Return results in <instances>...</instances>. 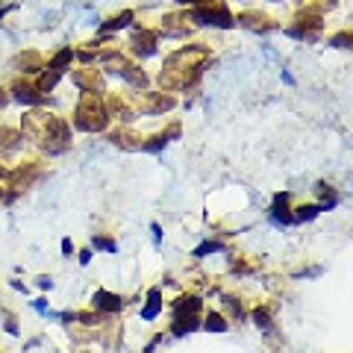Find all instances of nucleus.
<instances>
[{
  "mask_svg": "<svg viewBox=\"0 0 353 353\" xmlns=\"http://www.w3.org/2000/svg\"><path fill=\"white\" fill-rule=\"evenodd\" d=\"M189 18L194 27H218V30H230L236 27V18L230 12L227 3H206V6H192L189 9Z\"/></svg>",
  "mask_w": 353,
  "mask_h": 353,
  "instance_id": "nucleus-6",
  "label": "nucleus"
},
{
  "mask_svg": "<svg viewBox=\"0 0 353 353\" xmlns=\"http://www.w3.org/2000/svg\"><path fill=\"white\" fill-rule=\"evenodd\" d=\"M215 250H221V241H203V245L194 250V256H206V253H215Z\"/></svg>",
  "mask_w": 353,
  "mask_h": 353,
  "instance_id": "nucleus-31",
  "label": "nucleus"
},
{
  "mask_svg": "<svg viewBox=\"0 0 353 353\" xmlns=\"http://www.w3.org/2000/svg\"><path fill=\"white\" fill-rule=\"evenodd\" d=\"M201 327V315H174V321H171V333L174 336H185V333H192V330Z\"/></svg>",
  "mask_w": 353,
  "mask_h": 353,
  "instance_id": "nucleus-20",
  "label": "nucleus"
},
{
  "mask_svg": "<svg viewBox=\"0 0 353 353\" xmlns=\"http://www.w3.org/2000/svg\"><path fill=\"white\" fill-rule=\"evenodd\" d=\"M236 24L245 27V30H250V32H274V30L280 27L271 15L256 12V9H245V12H239V15H236Z\"/></svg>",
  "mask_w": 353,
  "mask_h": 353,
  "instance_id": "nucleus-9",
  "label": "nucleus"
},
{
  "mask_svg": "<svg viewBox=\"0 0 353 353\" xmlns=\"http://www.w3.org/2000/svg\"><path fill=\"white\" fill-rule=\"evenodd\" d=\"M171 312L174 315H201V297L197 294H180L171 303Z\"/></svg>",
  "mask_w": 353,
  "mask_h": 353,
  "instance_id": "nucleus-17",
  "label": "nucleus"
},
{
  "mask_svg": "<svg viewBox=\"0 0 353 353\" xmlns=\"http://www.w3.org/2000/svg\"><path fill=\"white\" fill-rule=\"evenodd\" d=\"M103 106H106V115L115 118V121H121V124H130V121L136 118V112L130 109V103L124 101V97H118V94L103 97Z\"/></svg>",
  "mask_w": 353,
  "mask_h": 353,
  "instance_id": "nucleus-12",
  "label": "nucleus"
},
{
  "mask_svg": "<svg viewBox=\"0 0 353 353\" xmlns=\"http://www.w3.org/2000/svg\"><path fill=\"white\" fill-rule=\"evenodd\" d=\"M62 80V71H53V68H41L39 71V83H36V88L41 94H48V92H53L57 88V83Z\"/></svg>",
  "mask_w": 353,
  "mask_h": 353,
  "instance_id": "nucleus-22",
  "label": "nucleus"
},
{
  "mask_svg": "<svg viewBox=\"0 0 353 353\" xmlns=\"http://www.w3.org/2000/svg\"><path fill=\"white\" fill-rule=\"evenodd\" d=\"M132 21H136V12H132V9H124V12H118V15H112V18H106L103 24H101V30H103V32H115V30L130 27Z\"/></svg>",
  "mask_w": 353,
  "mask_h": 353,
  "instance_id": "nucleus-21",
  "label": "nucleus"
},
{
  "mask_svg": "<svg viewBox=\"0 0 353 353\" xmlns=\"http://www.w3.org/2000/svg\"><path fill=\"white\" fill-rule=\"evenodd\" d=\"M315 194L321 197V203H318V206H321V212H327V209H333V206L339 203L336 189H333V185H327V183H318V185H315Z\"/></svg>",
  "mask_w": 353,
  "mask_h": 353,
  "instance_id": "nucleus-23",
  "label": "nucleus"
},
{
  "mask_svg": "<svg viewBox=\"0 0 353 353\" xmlns=\"http://www.w3.org/2000/svg\"><path fill=\"white\" fill-rule=\"evenodd\" d=\"M271 218L277 221V224H294V218H292V197H289V192H277V194H274Z\"/></svg>",
  "mask_w": 353,
  "mask_h": 353,
  "instance_id": "nucleus-13",
  "label": "nucleus"
},
{
  "mask_svg": "<svg viewBox=\"0 0 353 353\" xmlns=\"http://www.w3.org/2000/svg\"><path fill=\"white\" fill-rule=\"evenodd\" d=\"M71 59H74V50L71 48H62V50H57L53 57L48 59V65L44 68H53V71H65L71 65Z\"/></svg>",
  "mask_w": 353,
  "mask_h": 353,
  "instance_id": "nucleus-25",
  "label": "nucleus"
},
{
  "mask_svg": "<svg viewBox=\"0 0 353 353\" xmlns=\"http://www.w3.org/2000/svg\"><path fill=\"white\" fill-rule=\"evenodd\" d=\"M150 230H153V239H157V241H159V239H162V230H159V224H153Z\"/></svg>",
  "mask_w": 353,
  "mask_h": 353,
  "instance_id": "nucleus-37",
  "label": "nucleus"
},
{
  "mask_svg": "<svg viewBox=\"0 0 353 353\" xmlns=\"http://www.w3.org/2000/svg\"><path fill=\"white\" fill-rule=\"evenodd\" d=\"M92 248L94 250H106V253H118V241L109 236H92Z\"/></svg>",
  "mask_w": 353,
  "mask_h": 353,
  "instance_id": "nucleus-29",
  "label": "nucleus"
},
{
  "mask_svg": "<svg viewBox=\"0 0 353 353\" xmlns=\"http://www.w3.org/2000/svg\"><path fill=\"white\" fill-rule=\"evenodd\" d=\"M336 3H339V0H321V9H327V6H330V9H333Z\"/></svg>",
  "mask_w": 353,
  "mask_h": 353,
  "instance_id": "nucleus-39",
  "label": "nucleus"
},
{
  "mask_svg": "<svg viewBox=\"0 0 353 353\" xmlns=\"http://www.w3.org/2000/svg\"><path fill=\"white\" fill-rule=\"evenodd\" d=\"M92 306L101 309V312H121V306H124V297L106 292V289H97L94 297H92Z\"/></svg>",
  "mask_w": 353,
  "mask_h": 353,
  "instance_id": "nucleus-15",
  "label": "nucleus"
},
{
  "mask_svg": "<svg viewBox=\"0 0 353 353\" xmlns=\"http://www.w3.org/2000/svg\"><path fill=\"white\" fill-rule=\"evenodd\" d=\"M39 285H41V289H50L53 283H50V277H39Z\"/></svg>",
  "mask_w": 353,
  "mask_h": 353,
  "instance_id": "nucleus-36",
  "label": "nucleus"
},
{
  "mask_svg": "<svg viewBox=\"0 0 353 353\" xmlns=\"http://www.w3.org/2000/svg\"><path fill=\"white\" fill-rule=\"evenodd\" d=\"M21 136L30 139L48 157H59L71 148V124L48 109H32L21 121Z\"/></svg>",
  "mask_w": 353,
  "mask_h": 353,
  "instance_id": "nucleus-2",
  "label": "nucleus"
},
{
  "mask_svg": "<svg viewBox=\"0 0 353 353\" xmlns=\"http://www.w3.org/2000/svg\"><path fill=\"white\" fill-rule=\"evenodd\" d=\"M253 321H256L259 330H271V327H274V324H271V312H268L265 306H256V309H253Z\"/></svg>",
  "mask_w": 353,
  "mask_h": 353,
  "instance_id": "nucleus-30",
  "label": "nucleus"
},
{
  "mask_svg": "<svg viewBox=\"0 0 353 353\" xmlns=\"http://www.w3.org/2000/svg\"><path fill=\"white\" fill-rule=\"evenodd\" d=\"M21 145H24V136H21V130H15V127H0V150L12 153Z\"/></svg>",
  "mask_w": 353,
  "mask_h": 353,
  "instance_id": "nucleus-18",
  "label": "nucleus"
},
{
  "mask_svg": "<svg viewBox=\"0 0 353 353\" xmlns=\"http://www.w3.org/2000/svg\"><path fill=\"white\" fill-rule=\"evenodd\" d=\"M180 136V124H171L165 132H157V136H150V139H145L141 141V150H148V153H159L165 145H168L171 139H176Z\"/></svg>",
  "mask_w": 353,
  "mask_h": 353,
  "instance_id": "nucleus-16",
  "label": "nucleus"
},
{
  "mask_svg": "<svg viewBox=\"0 0 353 353\" xmlns=\"http://www.w3.org/2000/svg\"><path fill=\"white\" fill-rule=\"evenodd\" d=\"M209 59H212V50L206 44H189L168 53L159 71V85L165 92H185L203 77Z\"/></svg>",
  "mask_w": 353,
  "mask_h": 353,
  "instance_id": "nucleus-1",
  "label": "nucleus"
},
{
  "mask_svg": "<svg viewBox=\"0 0 353 353\" xmlns=\"http://www.w3.org/2000/svg\"><path fill=\"white\" fill-rule=\"evenodd\" d=\"M3 194H6V192H3V185H0V203H3Z\"/></svg>",
  "mask_w": 353,
  "mask_h": 353,
  "instance_id": "nucleus-41",
  "label": "nucleus"
},
{
  "mask_svg": "<svg viewBox=\"0 0 353 353\" xmlns=\"http://www.w3.org/2000/svg\"><path fill=\"white\" fill-rule=\"evenodd\" d=\"M185 6H206V3H215V0H180Z\"/></svg>",
  "mask_w": 353,
  "mask_h": 353,
  "instance_id": "nucleus-33",
  "label": "nucleus"
},
{
  "mask_svg": "<svg viewBox=\"0 0 353 353\" xmlns=\"http://www.w3.org/2000/svg\"><path fill=\"white\" fill-rule=\"evenodd\" d=\"M109 118L106 115V106H103V97L97 92H83L80 94V103L74 109V127L83 130V132H103L109 127Z\"/></svg>",
  "mask_w": 353,
  "mask_h": 353,
  "instance_id": "nucleus-3",
  "label": "nucleus"
},
{
  "mask_svg": "<svg viewBox=\"0 0 353 353\" xmlns=\"http://www.w3.org/2000/svg\"><path fill=\"white\" fill-rule=\"evenodd\" d=\"M62 253H74V241H71V239L62 241Z\"/></svg>",
  "mask_w": 353,
  "mask_h": 353,
  "instance_id": "nucleus-34",
  "label": "nucleus"
},
{
  "mask_svg": "<svg viewBox=\"0 0 353 353\" xmlns=\"http://www.w3.org/2000/svg\"><path fill=\"white\" fill-rule=\"evenodd\" d=\"M9 97H15L18 103H30V106H39V103L44 101V94L36 88V83L24 80V77L12 80V85H9Z\"/></svg>",
  "mask_w": 353,
  "mask_h": 353,
  "instance_id": "nucleus-10",
  "label": "nucleus"
},
{
  "mask_svg": "<svg viewBox=\"0 0 353 353\" xmlns=\"http://www.w3.org/2000/svg\"><path fill=\"white\" fill-rule=\"evenodd\" d=\"M15 65H18V71H24V74H36L44 68V59L39 50H27V53H21Z\"/></svg>",
  "mask_w": 353,
  "mask_h": 353,
  "instance_id": "nucleus-19",
  "label": "nucleus"
},
{
  "mask_svg": "<svg viewBox=\"0 0 353 353\" xmlns=\"http://www.w3.org/2000/svg\"><path fill=\"white\" fill-rule=\"evenodd\" d=\"M127 103L136 115H165L168 109L176 106V97L171 92H145V88H139L136 94H127Z\"/></svg>",
  "mask_w": 353,
  "mask_h": 353,
  "instance_id": "nucleus-4",
  "label": "nucleus"
},
{
  "mask_svg": "<svg viewBox=\"0 0 353 353\" xmlns=\"http://www.w3.org/2000/svg\"><path fill=\"white\" fill-rule=\"evenodd\" d=\"M109 141H112L115 148H121V150H141V141H145V139H141L139 132L121 127V130H115V132H109Z\"/></svg>",
  "mask_w": 353,
  "mask_h": 353,
  "instance_id": "nucleus-14",
  "label": "nucleus"
},
{
  "mask_svg": "<svg viewBox=\"0 0 353 353\" xmlns=\"http://www.w3.org/2000/svg\"><path fill=\"white\" fill-rule=\"evenodd\" d=\"M88 259H92V250H83V253H80V262H83V265H85V262H88Z\"/></svg>",
  "mask_w": 353,
  "mask_h": 353,
  "instance_id": "nucleus-38",
  "label": "nucleus"
},
{
  "mask_svg": "<svg viewBox=\"0 0 353 353\" xmlns=\"http://www.w3.org/2000/svg\"><path fill=\"white\" fill-rule=\"evenodd\" d=\"M203 327L209 330V333H224V330H227V318L221 315V312H209L206 321H203Z\"/></svg>",
  "mask_w": 353,
  "mask_h": 353,
  "instance_id": "nucleus-27",
  "label": "nucleus"
},
{
  "mask_svg": "<svg viewBox=\"0 0 353 353\" xmlns=\"http://www.w3.org/2000/svg\"><path fill=\"white\" fill-rule=\"evenodd\" d=\"M292 39H297V41H318L321 39V32H324V18H321V6H306V9H301V12L294 15V21H292V27L285 30Z\"/></svg>",
  "mask_w": 353,
  "mask_h": 353,
  "instance_id": "nucleus-5",
  "label": "nucleus"
},
{
  "mask_svg": "<svg viewBox=\"0 0 353 353\" xmlns=\"http://www.w3.org/2000/svg\"><path fill=\"white\" fill-rule=\"evenodd\" d=\"M192 18L189 12H168L162 18V24H159V36L165 39H185L192 32Z\"/></svg>",
  "mask_w": 353,
  "mask_h": 353,
  "instance_id": "nucleus-8",
  "label": "nucleus"
},
{
  "mask_svg": "<svg viewBox=\"0 0 353 353\" xmlns=\"http://www.w3.org/2000/svg\"><path fill=\"white\" fill-rule=\"evenodd\" d=\"M159 309H162V292L159 289H150L148 292V306L141 309V318H145V321H153V318L159 315Z\"/></svg>",
  "mask_w": 353,
  "mask_h": 353,
  "instance_id": "nucleus-24",
  "label": "nucleus"
},
{
  "mask_svg": "<svg viewBox=\"0 0 353 353\" xmlns=\"http://www.w3.org/2000/svg\"><path fill=\"white\" fill-rule=\"evenodd\" d=\"M318 212H321V206H318V203H303V206L292 209V218L294 221H312Z\"/></svg>",
  "mask_w": 353,
  "mask_h": 353,
  "instance_id": "nucleus-26",
  "label": "nucleus"
},
{
  "mask_svg": "<svg viewBox=\"0 0 353 353\" xmlns=\"http://www.w3.org/2000/svg\"><path fill=\"white\" fill-rule=\"evenodd\" d=\"M157 44H159V32H153V30H145V27H136L130 32V50L136 53L139 59H148L157 53Z\"/></svg>",
  "mask_w": 353,
  "mask_h": 353,
  "instance_id": "nucleus-7",
  "label": "nucleus"
},
{
  "mask_svg": "<svg viewBox=\"0 0 353 353\" xmlns=\"http://www.w3.org/2000/svg\"><path fill=\"white\" fill-rule=\"evenodd\" d=\"M71 80L77 88H83V92H103V74L94 71V68H80L71 74Z\"/></svg>",
  "mask_w": 353,
  "mask_h": 353,
  "instance_id": "nucleus-11",
  "label": "nucleus"
},
{
  "mask_svg": "<svg viewBox=\"0 0 353 353\" xmlns=\"http://www.w3.org/2000/svg\"><path fill=\"white\" fill-rule=\"evenodd\" d=\"M9 101H12V97H9V88L0 85V109H6V106H9Z\"/></svg>",
  "mask_w": 353,
  "mask_h": 353,
  "instance_id": "nucleus-32",
  "label": "nucleus"
},
{
  "mask_svg": "<svg viewBox=\"0 0 353 353\" xmlns=\"http://www.w3.org/2000/svg\"><path fill=\"white\" fill-rule=\"evenodd\" d=\"M6 330H9V333H18V324H15V318H6Z\"/></svg>",
  "mask_w": 353,
  "mask_h": 353,
  "instance_id": "nucleus-35",
  "label": "nucleus"
},
{
  "mask_svg": "<svg viewBox=\"0 0 353 353\" xmlns=\"http://www.w3.org/2000/svg\"><path fill=\"white\" fill-rule=\"evenodd\" d=\"M9 176V168H3V162H0V180H6Z\"/></svg>",
  "mask_w": 353,
  "mask_h": 353,
  "instance_id": "nucleus-40",
  "label": "nucleus"
},
{
  "mask_svg": "<svg viewBox=\"0 0 353 353\" xmlns=\"http://www.w3.org/2000/svg\"><path fill=\"white\" fill-rule=\"evenodd\" d=\"M330 48H341V50L353 48V32L341 30V32H336V36H330Z\"/></svg>",
  "mask_w": 353,
  "mask_h": 353,
  "instance_id": "nucleus-28",
  "label": "nucleus"
}]
</instances>
